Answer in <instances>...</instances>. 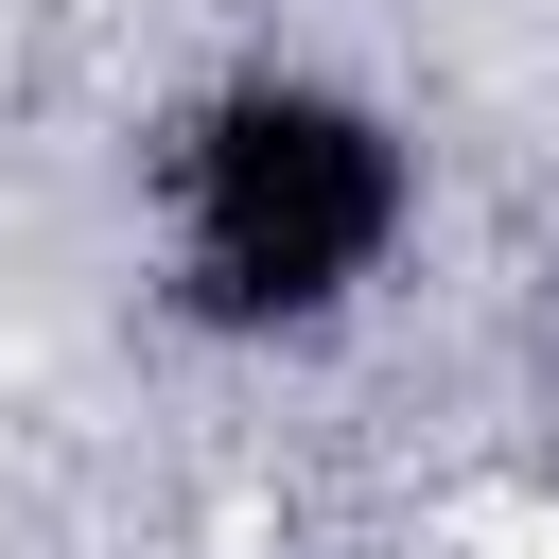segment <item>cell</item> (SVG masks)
Wrapping results in <instances>:
<instances>
[{
  "instance_id": "1",
  "label": "cell",
  "mask_w": 559,
  "mask_h": 559,
  "mask_svg": "<svg viewBox=\"0 0 559 559\" xmlns=\"http://www.w3.org/2000/svg\"><path fill=\"white\" fill-rule=\"evenodd\" d=\"M437 245V140L332 52H227L140 140V280L227 367H332Z\"/></svg>"
},
{
  "instance_id": "2",
  "label": "cell",
  "mask_w": 559,
  "mask_h": 559,
  "mask_svg": "<svg viewBox=\"0 0 559 559\" xmlns=\"http://www.w3.org/2000/svg\"><path fill=\"white\" fill-rule=\"evenodd\" d=\"M524 472H542V507H559V297H542V349H524Z\"/></svg>"
}]
</instances>
